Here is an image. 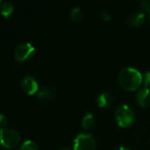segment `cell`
<instances>
[{"label": "cell", "instance_id": "44dd1931", "mask_svg": "<svg viewBox=\"0 0 150 150\" xmlns=\"http://www.w3.org/2000/svg\"><path fill=\"white\" fill-rule=\"evenodd\" d=\"M149 24H150V15H149Z\"/></svg>", "mask_w": 150, "mask_h": 150}, {"label": "cell", "instance_id": "5b68a950", "mask_svg": "<svg viewBox=\"0 0 150 150\" xmlns=\"http://www.w3.org/2000/svg\"><path fill=\"white\" fill-rule=\"evenodd\" d=\"M74 150H95L96 141L90 134H80L73 142Z\"/></svg>", "mask_w": 150, "mask_h": 150}, {"label": "cell", "instance_id": "4fadbf2b", "mask_svg": "<svg viewBox=\"0 0 150 150\" xmlns=\"http://www.w3.org/2000/svg\"><path fill=\"white\" fill-rule=\"evenodd\" d=\"M70 18L72 19L73 22L75 23H78L83 19V13L82 11L79 7H74L71 9L70 11Z\"/></svg>", "mask_w": 150, "mask_h": 150}, {"label": "cell", "instance_id": "e0dca14e", "mask_svg": "<svg viewBox=\"0 0 150 150\" xmlns=\"http://www.w3.org/2000/svg\"><path fill=\"white\" fill-rule=\"evenodd\" d=\"M102 18H103V20L105 22H109L111 19H112V16L108 13L107 11L105 10H103L102 11Z\"/></svg>", "mask_w": 150, "mask_h": 150}, {"label": "cell", "instance_id": "5bb4252c", "mask_svg": "<svg viewBox=\"0 0 150 150\" xmlns=\"http://www.w3.org/2000/svg\"><path fill=\"white\" fill-rule=\"evenodd\" d=\"M19 150H39V149L35 142H33L31 140H27L25 142H23Z\"/></svg>", "mask_w": 150, "mask_h": 150}, {"label": "cell", "instance_id": "9a60e30c", "mask_svg": "<svg viewBox=\"0 0 150 150\" xmlns=\"http://www.w3.org/2000/svg\"><path fill=\"white\" fill-rule=\"evenodd\" d=\"M143 85L144 88L150 90V71H148L143 76Z\"/></svg>", "mask_w": 150, "mask_h": 150}, {"label": "cell", "instance_id": "ac0fdd59", "mask_svg": "<svg viewBox=\"0 0 150 150\" xmlns=\"http://www.w3.org/2000/svg\"><path fill=\"white\" fill-rule=\"evenodd\" d=\"M0 125H1L2 129L5 128V126L7 125V118L4 115H3V114L0 116Z\"/></svg>", "mask_w": 150, "mask_h": 150}, {"label": "cell", "instance_id": "ffe728a7", "mask_svg": "<svg viewBox=\"0 0 150 150\" xmlns=\"http://www.w3.org/2000/svg\"><path fill=\"white\" fill-rule=\"evenodd\" d=\"M59 150H69V149H59Z\"/></svg>", "mask_w": 150, "mask_h": 150}, {"label": "cell", "instance_id": "8fae6325", "mask_svg": "<svg viewBox=\"0 0 150 150\" xmlns=\"http://www.w3.org/2000/svg\"><path fill=\"white\" fill-rule=\"evenodd\" d=\"M14 11V5L11 2H4L1 4V13L4 18H8Z\"/></svg>", "mask_w": 150, "mask_h": 150}, {"label": "cell", "instance_id": "ba28073f", "mask_svg": "<svg viewBox=\"0 0 150 150\" xmlns=\"http://www.w3.org/2000/svg\"><path fill=\"white\" fill-rule=\"evenodd\" d=\"M146 20V16L143 12H134L131 14L127 19V24L133 27H139L143 25Z\"/></svg>", "mask_w": 150, "mask_h": 150}, {"label": "cell", "instance_id": "6da1fadb", "mask_svg": "<svg viewBox=\"0 0 150 150\" xmlns=\"http://www.w3.org/2000/svg\"><path fill=\"white\" fill-rule=\"evenodd\" d=\"M142 82L143 76L138 69L134 68H124L119 74V83L126 91H134L138 90Z\"/></svg>", "mask_w": 150, "mask_h": 150}, {"label": "cell", "instance_id": "7c38bea8", "mask_svg": "<svg viewBox=\"0 0 150 150\" xmlns=\"http://www.w3.org/2000/svg\"><path fill=\"white\" fill-rule=\"evenodd\" d=\"M95 124V117L92 113L88 112L84 115L82 120V127L84 129H90Z\"/></svg>", "mask_w": 150, "mask_h": 150}, {"label": "cell", "instance_id": "277c9868", "mask_svg": "<svg viewBox=\"0 0 150 150\" xmlns=\"http://www.w3.org/2000/svg\"><path fill=\"white\" fill-rule=\"evenodd\" d=\"M35 53L34 47L28 42L19 43L14 50V58L18 62H23L30 60Z\"/></svg>", "mask_w": 150, "mask_h": 150}, {"label": "cell", "instance_id": "30bf717a", "mask_svg": "<svg viewBox=\"0 0 150 150\" xmlns=\"http://www.w3.org/2000/svg\"><path fill=\"white\" fill-rule=\"evenodd\" d=\"M38 98L42 101H48L53 98V91L51 88L44 86L38 91Z\"/></svg>", "mask_w": 150, "mask_h": 150}, {"label": "cell", "instance_id": "2e32d148", "mask_svg": "<svg viewBox=\"0 0 150 150\" xmlns=\"http://www.w3.org/2000/svg\"><path fill=\"white\" fill-rule=\"evenodd\" d=\"M139 4H140V7L144 11H147V12H149L150 13V2L149 1H147V0H142V1H140L139 2Z\"/></svg>", "mask_w": 150, "mask_h": 150}, {"label": "cell", "instance_id": "9c48e42d", "mask_svg": "<svg viewBox=\"0 0 150 150\" xmlns=\"http://www.w3.org/2000/svg\"><path fill=\"white\" fill-rule=\"evenodd\" d=\"M112 102V96L108 92H103V93H101L98 97V98H97V104H98V107H100V108L109 107L111 105Z\"/></svg>", "mask_w": 150, "mask_h": 150}, {"label": "cell", "instance_id": "3957f363", "mask_svg": "<svg viewBox=\"0 0 150 150\" xmlns=\"http://www.w3.org/2000/svg\"><path fill=\"white\" fill-rule=\"evenodd\" d=\"M20 142L19 134L11 128L1 129V144L4 149H11L18 146Z\"/></svg>", "mask_w": 150, "mask_h": 150}, {"label": "cell", "instance_id": "7a4b0ae2", "mask_svg": "<svg viewBox=\"0 0 150 150\" xmlns=\"http://www.w3.org/2000/svg\"><path fill=\"white\" fill-rule=\"evenodd\" d=\"M115 120L120 127H129L134 124L135 115L130 106L127 105H121L115 111Z\"/></svg>", "mask_w": 150, "mask_h": 150}, {"label": "cell", "instance_id": "8992f818", "mask_svg": "<svg viewBox=\"0 0 150 150\" xmlns=\"http://www.w3.org/2000/svg\"><path fill=\"white\" fill-rule=\"evenodd\" d=\"M22 91L27 95H33L39 91V84L34 77L32 76H25L20 83Z\"/></svg>", "mask_w": 150, "mask_h": 150}, {"label": "cell", "instance_id": "52a82bcc", "mask_svg": "<svg viewBox=\"0 0 150 150\" xmlns=\"http://www.w3.org/2000/svg\"><path fill=\"white\" fill-rule=\"evenodd\" d=\"M136 101L138 105L142 107H149L150 106V90L143 88L141 89L136 94Z\"/></svg>", "mask_w": 150, "mask_h": 150}, {"label": "cell", "instance_id": "d6986e66", "mask_svg": "<svg viewBox=\"0 0 150 150\" xmlns=\"http://www.w3.org/2000/svg\"><path fill=\"white\" fill-rule=\"evenodd\" d=\"M118 150H131L130 149H128V148H127V147H124V146H121V147H120Z\"/></svg>", "mask_w": 150, "mask_h": 150}]
</instances>
